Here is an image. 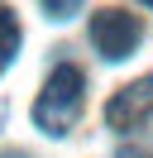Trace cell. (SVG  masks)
Listing matches in <instances>:
<instances>
[{
  "label": "cell",
  "instance_id": "cell-5",
  "mask_svg": "<svg viewBox=\"0 0 153 158\" xmlns=\"http://www.w3.org/2000/svg\"><path fill=\"white\" fill-rule=\"evenodd\" d=\"M38 5H43V15H48V19H57V24L72 19V15L81 10V0H38Z\"/></svg>",
  "mask_w": 153,
  "mask_h": 158
},
{
  "label": "cell",
  "instance_id": "cell-1",
  "mask_svg": "<svg viewBox=\"0 0 153 158\" xmlns=\"http://www.w3.org/2000/svg\"><path fill=\"white\" fill-rule=\"evenodd\" d=\"M86 77L81 67H72V62H62V67H53V77L43 81V91H38L34 101V125L43 129V134L62 139L67 129L81 120V106H86Z\"/></svg>",
  "mask_w": 153,
  "mask_h": 158
},
{
  "label": "cell",
  "instance_id": "cell-2",
  "mask_svg": "<svg viewBox=\"0 0 153 158\" xmlns=\"http://www.w3.org/2000/svg\"><path fill=\"white\" fill-rule=\"evenodd\" d=\"M139 39H143V24H139V15H129V10H96L91 15V43H96V53H101L105 62H124L134 48H139Z\"/></svg>",
  "mask_w": 153,
  "mask_h": 158
},
{
  "label": "cell",
  "instance_id": "cell-4",
  "mask_svg": "<svg viewBox=\"0 0 153 158\" xmlns=\"http://www.w3.org/2000/svg\"><path fill=\"white\" fill-rule=\"evenodd\" d=\"M14 53H19V19H14V10H5V5H0V77L10 72Z\"/></svg>",
  "mask_w": 153,
  "mask_h": 158
},
{
  "label": "cell",
  "instance_id": "cell-6",
  "mask_svg": "<svg viewBox=\"0 0 153 158\" xmlns=\"http://www.w3.org/2000/svg\"><path fill=\"white\" fill-rule=\"evenodd\" d=\"M115 158H153V148H139V144H124Z\"/></svg>",
  "mask_w": 153,
  "mask_h": 158
},
{
  "label": "cell",
  "instance_id": "cell-3",
  "mask_svg": "<svg viewBox=\"0 0 153 158\" xmlns=\"http://www.w3.org/2000/svg\"><path fill=\"white\" fill-rule=\"evenodd\" d=\"M148 115H153V72L139 77V81H129V86H120L110 96V106H105V120L115 129H139Z\"/></svg>",
  "mask_w": 153,
  "mask_h": 158
}]
</instances>
